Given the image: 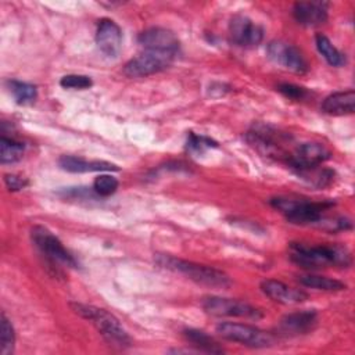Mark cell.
Wrapping results in <instances>:
<instances>
[{
	"label": "cell",
	"mask_w": 355,
	"mask_h": 355,
	"mask_svg": "<svg viewBox=\"0 0 355 355\" xmlns=\"http://www.w3.org/2000/svg\"><path fill=\"white\" fill-rule=\"evenodd\" d=\"M175 57L176 54L173 53L144 50L137 57L129 60L125 64L123 72L129 78H144L166 69L172 64Z\"/></svg>",
	"instance_id": "ba28073f"
},
{
	"label": "cell",
	"mask_w": 355,
	"mask_h": 355,
	"mask_svg": "<svg viewBox=\"0 0 355 355\" xmlns=\"http://www.w3.org/2000/svg\"><path fill=\"white\" fill-rule=\"evenodd\" d=\"M14 344H15V333L11 322L6 316L4 312H1V320H0V354L1 355H11L14 352Z\"/></svg>",
	"instance_id": "d4e9b609"
},
{
	"label": "cell",
	"mask_w": 355,
	"mask_h": 355,
	"mask_svg": "<svg viewBox=\"0 0 355 355\" xmlns=\"http://www.w3.org/2000/svg\"><path fill=\"white\" fill-rule=\"evenodd\" d=\"M331 153L320 143H302L293 148L286 165L293 169L297 175L318 168L327 159H330Z\"/></svg>",
	"instance_id": "30bf717a"
},
{
	"label": "cell",
	"mask_w": 355,
	"mask_h": 355,
	"mask_svg": "<svg viewBox=\"0 0 355 355\" xmlns=\"http://www.w3.org/2000/svg\"><path fill=\"white\" fill-rule=\"evenodd\" d=\"M96 43L100 51L107 57H118L122 49V32L116 22L110 18L98 21L96 32Z\"/></svg>",
	"instance_id": "4fadbf2b"
},
{
	"label": "cell",
	"mask_w": 355,
	"mask_h": 355,
	"mask_svg": "<svg viewBox=\"0 0 355 355\" xmlns=\"http://www.w3.org/2000/svg\"><path fill=\"white\" fill-rule=\"evenodd\" d=\"M69 306L76 315L89 320L110 345L119 349H125L130 347L132 340L129 334L112 313L107 312L103 308H97L94 305H87L80 302H71Z\"/></svg>",
	"instance_id": "7a4b0ae2"
},
{
	"label": "cell",
	"mask_w": 355,
	"mask_h": 355,
	"mask_svg": "<svg viewBox=\"0 0 355 355\" xmlns=\"http://www.w3.org/2000/svg\"><path fill=\"white\" fill-rule=\"evenodd\" d=\"M245 139L258 153L279 161L286 162L293 151L288 148L291 137L269 123H254L247 132Z\"/></svg>",
	"instance_id": "277c9868"
},
{
	"label": "cell",
	"mask_w": 355,
	"mask_h": 355,
	"mask_svg": "<svg viewBox=\"0 0 355 355\" xmlns=\"http://www.w3.org/2000/svg\"><path fill=\"white\" fill-rule=\"evenodd\" d=\"M118 179L111 175H100L93 182V191L100 197H108L118 189Z\"/></svg>",
	"instance_id": "484cf974"
},
{
	"label": "cell",
	"mask_w": 355,
	"mask_h": 355,
	"mask_svg": "<svg viewBox=\"0 0 355 355\" xmlns=\"http://www.w3.org/2000/svg\"><path fill=\"white\" fill-rule=\"evenodd\" d=\"M298 282L309 288H315V290H320V291H341L345 290L347 286L345 283L337 280V279H331L327 276H320V275H301L298 276Z\"/></svg>",
	"instance_id": "ffe728a7"
},
{
	"label": "cell",
	"mask_w": 355,
	"mask_h": 355,
	"mask_svg": "<svg viewBox=\"0 0 355 355\" xmlns=\"http://www.w3.org/2000/svg\"><path fill=\"white\" fill-rule=\"evenodd\" d=\"M58 165L62 171L71 173H83V172H103V171H118L115 164L107 161H87L76 155H61L58 158Z\"/></svg>",
	"instance_id": "ac0fdd59"
},
{
	"label": "cell",
	"mask_w": 355,
	"mask_h": 355,
	"mask_svg": "<svg viewBox=\"0 0 355 355\" xmlns=\"http://www.w3.org/2000/svg\"><path fill=\"white\" fill-rule=\"evenodd\" d=\"M232 43L240 47H255L263 39V29L245 15H234L229 24Z\"/></svg>",
	"instance_id": "7c38bea8"
},
{
	"label": "cell",
	"mask_w": 355,
	"mask_h": 355,
	"mask_svg": "<svg viewBox=\"0 0 355 355\" xmlns=\"http://www.w3.org/2000/svg\"><path fill=\"white\" fill-rule=\"evenodd\" d=\"M24 151H25L24 143L17 141L14 139H8L6 136H1V139H0V162L3 165L18 162L22 158Z\"/></svg>",
	"instance_id": "cb8c5ba5"
},
{
	"label": "cell",
	"mask_w": 355,
	"mask_h": 355,
	"mask_svg": "<svg viewBox=\"0 0 355 355\" xmlns=\"http://www.w3.org/2000/svg\"><path fill=\"white\" fill-rule=\"evenodd\" d=\"M268 57L277 65L291 71L294 73H305L308 71V64L300 49L294 44L283 40H272L266 46Z\"/></svg>",
	"instance_id": "8fae6325"
},
{
	"label": "cell",
	"mask_w": 355,
	"mask_h": 355,
	"mask_svg": "<svg viewBox=\"0 0 355 355\" xmlns=\"http://www.w3.org/2000/svg\"><path fill=\"white\" fill-rule=\"evenodd\" d=\"M186 340L191 343V345L197 347L198 351L208 352V354H222L223 348L205 331L197 329H187L183 331Z\"/></svg>",
	"instance_id": "7402d4cb"
},
{
	"label": "cell",
	"mask_w": 355,
	"mask_h": 355,
	"mask_svg": "<svg viewBox=\"0 0 355 355\" xmlns=\"http://www.w3.org/2000/svg\"><path fill=\"white\" fill-rule=\"evenodd\" d=\"M186 146H187V150L190 153L202 154L209 148L218 147V143L215 140L207 137V136H201V135H196V133L190 132L189 136H187V144Z\"/></svg>",
	"instance_id": "4316f807"
},
{
	"label": "cell",
	"mask_w": 355,
	"mask_h": 355,
	"mask_svg": "<svg viewBox=\"0 0 355 355\" xmlns=\"http://www.w3.org/2000/svg\"><path fill=\"white\" fill-rule=\"evenodd\" d=\"M293 15L300 25L319 26L327 21V3L324 1H298L293 7Z\"/></svg>",
	"instance_id": "e0dca14e"
},
{
	"label": "cell",
	"mask_w": 355,
	"mask_h": 355,
	"mask_svg": "<svg viewBox=\"0 0 355 355\" xmlns=\"http://www.w3.org/2000/svg\"><path fill=\"white\" fill-rule=\"evenodd\" d=\"M202 309L212 316H229V318H245V319H261L262 313L255 306L248 302L233 300V298H222V297H205L201 301Z\"/></svg>",
	"instance_id": "9c48e42d"
},
{
	"label": "cell",
	"mask_w": 355,
	"mask_h": 355,
	"mask_svg": "<svg viewBox=\"0 0 355 355\" xmlns=\"http://www.w3.org/2000/svg\"><path fill=\"white\" fill-rule=\"evenodd\" d=\"M154 259L161 268L184 275L186 277H189L190 280H193L198 284H204L208 287H216V288H226L232 283L229 276L225 272L215 269L212 266L180 259V258H176V257H172L168 254H157Z\"/></svg>",
	"instance_id": "3957f363"
},
{
	"label": "cell",
	"mask_w": 355,
	"mask_h": 355,
	"mask_svg": "<svg viewBox=\"0 0 355 355\" xmlns=\"http://www.w3.org/2000/svg\"><path fill=\"white\" fill-rule=\"evenodd\" d=\"M322 111L329 115H348L355 111V92H336L322 103Z\"/></svg>",
	"instance_id": "d6986e66"
},
{
	"label": "cell",
	"mask_w": 355,
	"mask_h": 355,
	"mask_svg": "<svg viewBox=\"0 0 355 355\" xmlns=\"http://www.w3.org/2000/svg\"><path fill=\"white\" fill-rule=\"evenodd\" d=\"M290 259L304 269H319L326 266L347 268L351 265L349 251L340 244L306 245L302 243H290Z\"/></svg>",
	"instance_id": "6da1fadb"
},
{
	"label": "cell",
	"mask_w": 355,
	"mask_h": 355,
	"mask_svg": "<svg viewBox=\"0 0 355 355\" xmlns=\"http://www.w3.org/2000/svg\"><path fill=\"white\" fill-rule=\"evenodd\" d=\"M31 239L39 252L46 258L53 269L60 273L58 265H65L68 268H78V262L73 255L62 245L60 239L54 236L47 227L36 225L31 230Z\"/></svg>",
	"instance_id": "8992f818"
},
{
	"label": "cell",
	"mask_w": 355,
	"mask_h": 355,
	"mask_svg": "<svg viewBox=\"0 0 355 355\" xmlns=\"http://www.w3.org/2000/svg\"><path fill=\"white\" fill-rule=\"evenodd\" d=\"M270 205L282 212L284 218L294 225H316L323 212L334 205L333 201H311L308 198L295 197H273Z\"/></svg>",
	"instance_id": "5b68a950"
},
{
	"label": "cell",
	"mask_w": 355,
	"mask_h": 355,
	"mask_svg": "<svg viewBox=\"0 0 355 355\" xmlns=\"http://www.w3.org/2000/svg\"><path fill=\"white\" fill-rule=\"evenodd\" d=\"M139 43L144 50H157L173 54H178L179 51V39L166 28L153 26L143 31L139 35Z\"/></svg>",
	"instance_id": "5bb4252c"
},
{
	"label": "cell",
	"mask_w": 355,
	"mask_h": 355,
	"mask_svg": "<svg viewBox=\"0 0 355 355\" xmlns=\"http://www.w3.org/2000/svg\"><path fill=\"white\" fill-rule=\"evenodd\" d=\"M318 323V313L313 309L297 311L283 316L277 324V331L283 336H300L309 333Z\"/></svg>",
	"instance_id": "9a60e30c"
},
{
	"label": "cell",
	"mask_w": 355,
	"mask_h": 355,
	"mask_svg": "<svg viewBox=\"0 0 355 355\" xmlns=\"http://www.w3.org/2000/svg\"><path fill=\"white\" fill-rule=\"evenodd\" d=\"M216 331L225 340L240 343L251 348H265L275 343V336L272 333L263 331L255 326L234 322H222L216 326Z\"/></svg>",
	"instance_id": "52a82bcc"
},
{
	"label": "cell",
	"mask_w": 355,
	"mask_h": 355,
	"mask_svg": "<svg viewBox=\"0 0 355 355\" xmlns=\"http://www.w3.org/2000/svg\"><path fill=\"white\" fill-rule=\"evenodd\" d=\"M60 85L65 89H89L93 86V80L86 75H78V73H69L60 79Z\"/></svg>",
	"instance_id": "83f0119b"
},
{
	"label": "cell",
	"mask_w": 355,
	"mask_h": 355,
	"mask_svg": "<svg viewBox=\"0 0 355 355\" xmlns=\"http://www.w3.org/2000/svg\"><path fill=\"white\" fill-rule=\"evenodd\" d=\"M315 44L318 51L322 54V57L331 65V67H343L347 62L345 55L333 46L330 39L322 33L315 36Z\"/></svg>",
	"instance_id": "603a6c76"
},
{
	"label": "cell",
	"mask_w": 355,
	"mask_h": 355,
	"mask_svg": "<svg viewBox=\"0 0 355 355\" xmlns=\"http://www.w3.org/2000/svg\"><path fill=\"white\" fill-rule=\"evenodd\" d=\"M261 290L266 297L279 304H298L308 298L305 291L293 288L286 283L275 279H266L261 282Z\"/></svg>",
	"instance_id": "2e32d148"
},
{
	"label": "cell",
	"mask_w": 355,
	"mask_h": 355,
	"mask_svg": "<svg viewBox=\"0 0 355 355\" xmlns=\"http://www.w3.org/2000/svg\"><path fill=\"white\" fill-rule=\"evenodd\" d=\"M277 90L288 97V98H293V100H302L308 96V92L305 87H301V86H297V85H293V83H280L277 86Z\"/></svg>",
	"instance_id": "f1b7e54d"
},
{
	"label": "cell",
	"mask_w": 355,
	"mask_h": 355,
	"mask_svg": "<svg viewBox=\"0 0 355 355\" xmlns=\"http://www.w3.org/2000/svg\"><path fill=\"white\" fill-rule=\"evenodd\" d=\"M7 86H8L10 93L12 94L15 103L19 105H31L37 98V89L32 83L17 80V79H10V80H7Z\"/></svg>",
	"instance_id": "44dd1931"
},
{
	"label": "cell",
	"mask_w": 355,
	"mask_h": 355,
	"mask_svg": "<svg viewBox=\"0 0 355 355\" xmlns=\"http://www.w3.org/2000/svg\"><path fill=\"white\" fill-rule=\"evenodd\" d=\"M28 179L15 173H7L4 175V184L10 191H19L24 190L28 186Z\"/></svg>",
	"instance_id": "f546056e"
}]
</instances>
